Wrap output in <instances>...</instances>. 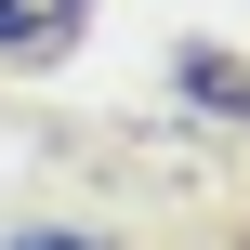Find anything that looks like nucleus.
I'll list each match as a JSON object with an SVG mask.
<instances>
[{
  "instance_id": "obj_1",
  "label": "nucleus",
  "mask_w": 250,
  "mask_h": 250,
  "mask_svg": "<svg viewBox=\"0 0 250 250\" xmlns=\"http://www.w3.org/2000/svg\"><path fill=\"white\" fill-rule=\"evenodd\" d=\"M79 26V0H0V53H53Z\"/></svg>"
}]
</instances>
